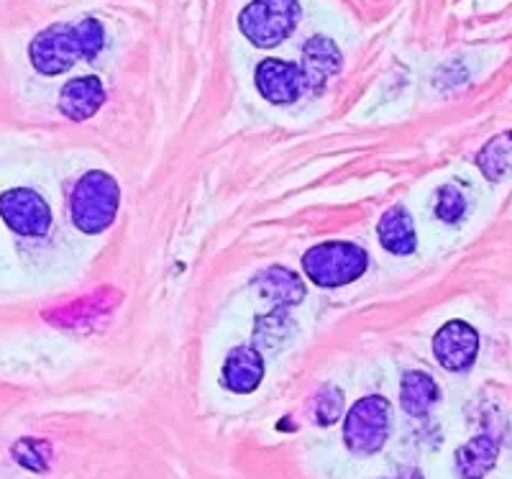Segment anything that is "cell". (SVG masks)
Masks as SVG:
<instances>
[{
    "mask_svg": "<svg viewBox=\"0 0 512 479\" xmlns=\"http://www.w3.org/2000/svg\"><path fill=\"white\" fill-rule=\"evenodd\" d=\"M377 236L379 244L390 254H397V257H408V254L415 252V246H418L413 218H410V213L402 205H395V208H390V211L379 218Z\"/></svg>",
    "mask_w": 512,
    "mask_h": 479,
    "instance_id": "12",
    "label": "cell"
},
{
    "mask_svg": "<svg viewBox=\"0 0 512 479\" xmlns=\"http://www.w3.org/2000/svg\"><path fill=\"white\" fill-rule=\"evenodd\" d=\"M256 287H259V293L267 300H272L277 308H290V305H297L305 298L303 282L297 280L290 269L282 267L264 272V275L256 280Z\"/></svg>",
    "mask_w": 512,
    "mask_h": 479,
    "instance_id": "15",
    "label": "cell"
},
{
    "mask_svg": "<svg viewBox=\"0 0 512 479\" xmlns=\"http://www.w3.org/2000/svg\"><path fill=\"white\" fill-rule=\"evenodd\" d=\"M344 413V392L338 387H323L313 403V418L320 426H333Z\"/></svg>",
    "mask_w": 512,
    "mask_h": 479,
    "instance_id": "18",
    "label": "cell"
},
{
    "mask_svg": "<svg viewBox=\"0 0 512 479\" xmlns=\"http://www.w3.org/2000/svg\"><path fill=\"white\" fill-rule=\"evenodd\" d=\"M264 380L262 354L254 346H239L228 354L223 364V387L239 395H249Z\"/></svg>",
    "mask_w": 512,
    "mask_h": 479,
    "instance_id": "11",
    "label": "cell"
},
{
    "mask_svg": "<svg viewBox=\"0 0 512 479\" xmlns=\"http://www.w3.org/2000/svg\"><path fill=\"white\" fill-rule=\"evenodd\" d=\"M479 333L464 321H448L433 339V354L448 372L469 369L477 359Z\"/></svg>",
    "mask_w": 512,
    "mask_h": 479,
    "instance_id": "8",
    "label": "cell"
},
{
    "mask_svg": "<svg viewBox=\"0 0 512 479\" xmlns=\"http://www.w3.org/2000/svg\"><path fill=\"white\" fill-rule=\"evenodd\" d=\"M256 90L274 106H287L303 98L308 82H305L303 67L285 59H264L262 65L256 67Z\"/></svg>",
    "mask_w": 512,
    "mask_h": 479,
    "instance_id": "7",
    "label": "cell"
},
{
    "mask_svg": "<svg viewBox=\"0 0 512 479\" xmlns=\"http://www.w3.org/2000/svg\"><path fill=\"white\" fill-rule=\"evenodd\" d=\"M479 170L489 182H500L512 170V131L495 136L477 157Z\"/></svg>",
    "mask_w": 512,
    "mask_h": 479,
    "instance_id": "16",
    "label": "cell"
},
{
    "mask_svg": "<svg viewBox=\"0 0 512 479\" xmlns=\"http://www.w3.org/2000/svg\"><path fill=\"white\" fill-rule=\"evenodd\" d=\"M13 459L31 472H47L52 462V446L41 439H21L13 446Z\"/></svg>",
    "mask_w": 512,
    "mask_h": 479,
    "instance_id": "17",
    "label": "cell"
},
{
    "mask_svg": "<svg viewBox=\"0 0 512 479\" xmlns=\"http://www.w3.org/2000/svg\"><path fill=\"white\" fill-rule=\"evenodd\" d=\"M392 426V410L390 403L379 395H369V398L359 400L354 408L349 410L344 423V439L354 454L369 456L377 454L384 446L387 436H390Z\"/></svg>",
    "mask_w": 512,
    "mask_h": 479,
    "instance_id": "5",
    "label": "cell"
},
{
    "mask_svg": "<svg viewBox=\"0 0 512 479\" xmlns=\"http://www.w3.org/2000/svg\"><path fill=\"white\" fill-rule=\"evenodd\" d=\"M341 52L328 36H313L303 47V75L308 82L310 93H320L326 82L341 72Z\"/></svg>",
    "mask_w": 512,
    "mask_h": 479,
    "instance_id": "9",
    "label": "cell"
},
{
    "mask_svg": "<svg viewBox=\"0 0 512 479\" xmlns=\"http://www.w3.org/2000/svg\"><path fill=\"white\" fill-rule=\"evenodd\" d=\"M466 211V198L461 193L459 187L446 185L441 187V193H438V203H436V216L446 223H456Z\"/></svg>",
    "mask_w": 512,
    "mask_h": 479,
    "instance_id": "19",
    "label": "cell"
},
{
    "mask_svg": "<svg viewBox=\"0 0 512 479\" xmlns=\"http://www.w3.org/2000/svg\"><path fill=\"white\" fill-rule=\"evenodd\" d=\"M441 400V390H438L436 380L425 372H408L402 377L400 387V403L402 410L413 418H423L433 405Z\"/></svg>",
    "mask_w": 512,
    "mask_h": 479,
    "instance_id": "13",
    "label": "cell"
},
{
    "mask_svg": "<svg viewBox=\"0 0 512 479\" xmlns=\"http://www.w3.org/2000/svg\"><path fill=\"white\" fill-rule=\"evenodd\" d=\"M0 218L18 236H44L52 226L47 200L29 187H16L0 195Z\"/></svg>",
    "mask_w": 512,
    "mask_h": 479,
    "instance_id": "6",
    "label": "cell"
},
{
    "mask_svg": "<svg viewBox=\"0 0 512 479\" xmlns=\"http://www.w3.org/2000/svg\"><path fill=\"white\" fill-rule=\"evenodd\" d=\"M297 0H254L241 11L239 29L259 49H274L297 29Z\"/></svg>",
    "mask_w": 512,
    "mask_h": 479,
    "instance_id": "4",
    "label": "cell"
},
{
    "mask_svg": "<svg viewBox=\"0 0 512 479\" xmlns=\"http://www.w3.org/2000/svg\"><path fill=\"white\" fill-rule=\"evenodd\" d=\"M369 267V257L351 241H326L305 252L303 269L318 287H341L359 280Z\"/></svg>",
    "mask_w": 512,
    "mask_h": 479,
    "instance_id": "3",
    "label": "cell"
},
{
    "mask_svg": "<svg viewBox=\"0 0 512 479\" xmlns=\"http://www.w3.org/2000/svg\"><path fill=\"white\" fill-rule=\"evenodd\" d=\"M118 200H121V190L108 172H88V175L80 177V182L72 190V223L80 228L82 234H103L105 228H111V223L116 221Z\"/></svg>",
    "mask_w": 512,
    "mask_h": 479,
    "instance_id": "2",
    "label": "cell"
},
{
    "mask_svg": "<svg viewBox=\"0 0 512 479\" xmlns=\"http://www.w3.org/2000/svg\"><path fill=\"white\" fill-rule=\"evenodd\" d=\"M392 479H425V477L418 472V469H402V472L395 474Z\"/></svg>",
    "mask_w": 512,
    "mask_h": 479,
    "instance_id": "20",
    "label": "cell"
},
{
    "mask_svg": "<svg viewBox=\"0 0 512 479\" xmlns=\"http://www.w3.org/2000/svg\"><path fill=\"white\" fill-rule=\"evenodd\" d=\"M105 44V29L95 18H85L77 26L54 24L34 36L29 59L41 75H62L80 59L98 57Z\"/></svg>",
    "mask_w": 512,
    "mask_h": 479,
    "instance_id": "1",
    "label": "cell"
},
{
    "mask_svg": "<svg viewBox=\"0 0 512 479\" xmlns=\"http://www.w3.org/2000/svg\"><path fill=\"white\" fill-rule=\"evenodd\" d=\"M497 451H500V446H497V441L492 439V436H487V433L461 446V449L456 451V464H459L461 477L482 479L489 469L495 467Z\"/></svg>",
    "mask_w": 512,
    "mask_h": 479,
    "instance_id": "14",
    "label": "cell"
},
{
    "mask_svg": "<svg viewBox=\"0 0 512 479\" xmlns=\"http://www.w3.org/2000/svg\"><path fill=\"white\" fill-rule=\"evenodd\" d=\"M105 103V90L103 82L95 75L88 77H75L62 88L59 93V111L70 121H88L95 113L100 111V106Z\"/></svg>",
    "mask_w": 512,
    "mask_h": 479,
    "instance_id": "10",
    "label": "cell"
}]
</instances>
